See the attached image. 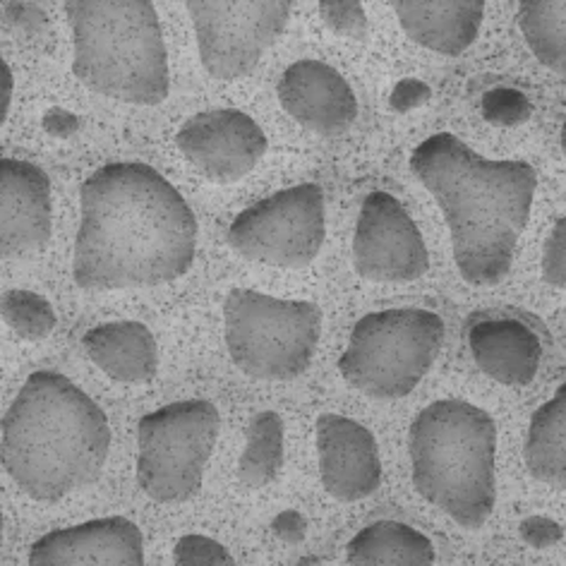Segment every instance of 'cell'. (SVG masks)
I'll use <instances>...</instances> for the list:
<instances>
[{
    "mask_svg": "<svg viewBox=\"0 0 566 566\" xmlns=\"http://www.w3.org/2000/svg\"><path fill=\"white\" fill-rule=\"evenodd\" d=\"M73 279L84 291L154 289L188 274L197 219L157 168L106 164L82 182Z\"/></svg>",
    "mask_w": 566,
    "mask_h": 566,
    "instance_id": "cell-1",
    "label": "cell"
},
{
    "mask_svg": "<svg viewBox=\"0 0 566 566\" xmlns=\"http://www.w3.org/2000/svg\"><path fill=\"white\" fill-rule=\"evenodd\" d=\"M410 168L442 209L459 274L473 286L500 283L531 217L535 168L480 157L449 133L420 142Z\"/></svg>",
    "mask_w": 566,
    "mask_h": 566,
    "instance_id": "cell-2",
    "label": "cell"
},
{
    "mask_svg": "<svg viewBox=\"0 0 566 566\" xmlns=\"http://www.w3.org/2000/svg\"><path fill=\"white\" fill-rule=\"evenodd\" d=\"M111 451V424L94 399L61 373L27 377L0 422V463L36 502L94 485Z\"/></svg>",
    "mask_w": 566,
    "mask_h": 566,
    "instance_id": "cell-3",
    "label": "cell"
},
{
    "mask_svg": "<svg viewBox=\"0 0 566 566\" xmlns=\"http://www.w3.org/2000/svg\"><path fill=\"white\" fill-rule=\"evenodd\" d=\"M413 485L457 521L480 528L497 500V424L480 406L440 399L422 408L408 432Z\"/></svg>",
    "mask_w": 566,
    "mask_h": 566,
    "instance_id": "cell-4",
    "label": "cell"
},
{
    "mask_svg": "<svg viewBox=\"0 0 566 566\" xmlns=\"http://www.w3.org/2000/svg\"><path fill=\"white\" fill-rule=\"evenodd\" d=\"M73 32V73L84 87L135 106H159L171 90L154 0H63Z\"/></svg>",
    "mask_w": 566,
    "mask_h": 566,
    "instance_id": "cell-5",
    "label": "cell"
},
{
    "mask_svg": "<svg viewBox=\"0 0 566 566\" xmlns=\"http://www.w3.org/2000/svg\"><path fill=\"white\" fill-rule=\"evenodd\" d=\"M444 334L442 317L430 310H379L356 322L338 370L370 399H403L440 358Z\"/></svg>",
    "mask_w": 566,
    "mask_h": 566,
    "instance_id": "cell-6",
    "label": "cell"
},
{
    "mask_svg": "<svg viewBox=\"0 0 566 566\" xmlns=\"http://www.w3.org/2000/svg\"><path fill=\"white\" fill-rule=\"evenodd\" d=\"M226 348L252 379L289 381L313 363L322 336V310L310 301H283L233 289L223 303Z\"/></svg>",
    "mask_w": 566,
    "mask_h": 566,
    "instance_id": "cell-7",
    "label": "cell"
},
{
    "mask_svg": "<svg viewBox=\"0 0 566 566\" xmlns=\"http://www.w3.org/2000/svg\"><path fill=\"white\" fill-rule=\"evenodd\" d=\"M221 418L207 399H186L151 410L137 422V483L154 502L178 504L202 488L217 447Z\"/></svg>",
    "mask_w": 566,
    "mask_h": 566,
    "instance_id": "cell-8",
    "label": "cell"
},
{
    "mask_svg": "<svg viewBox=\"0 0 566 566\" xmlns=\"http://www.w3.org/2000/svg\"><path fill=\"white\" fill-rule=\"evenodd\" d=\"M327 238L324 192L303 182L248 207L229 229L231 248L250 262L279 269H305Z\"/></svg>",
    "mask_w": 566,
    "mask_h": 566,
    "instance_id": "cell-9",
    "label": "cell"
},
{
    "mask_svg": "<svg viewBox=\"0 0 566 566\" xmlns=\"http://www.w3.org/2000/svg\"><path fill=\"white\" fill-rule=\"evenodd\" d=\"M186 8L207 73L240 80L254 73L286 30L293 0H186Z\"/></svg>",
    "mask_w": 566,
    "mask_h": 566,
    "instance_id": "cell-10",
    "label": "cell"
},
{
    "mask_svg": "<svg viewBox=\"0 0 566 566\" xmlns=\"http://www.w3.org/2000/svg\"><path fill=\"white\" fill-rule=\"evenodd\" d=\"M353 264L363 279L375 283H406L428 274V245L394 195L365 197L353 235Z\"/></svg>",
    "mask_w": 566,
    "mask_h": 566,
    "instance_id": "cell-11",
    "label": "cell"
},
{
    "mask_svg": "<svg viewBox=\"0 0 566 566\" xmlns=\"http://www.w3.org/2000/svg\"><path fill=\"white\" fill-rule=\"evenodd\" d=\"M176 145L197 171L214 182L245 178L266 154L262 127L235 108L197 113L180 125Z\"/></svg>",
    "mask_w": 566,
    "mask_h": 566,
    "instance_id": "cell-12",
    "label": "cell"
},
{
    "mask_svg": "<svg viewBox=\"0 0 566 566\" xmlns=\"http://www.w3.org/2000/svg\"><path fill=\"white\" fill-rule=\"evenodd\" d=\"M51 229V180L44 168L0 159V260H15L44 248Z\"/></svg>",
    "mask_w": 566,
    "mask_h": 566,
    "instance_id": "cell-13",
    "label": "cell"
},
{
    "mask_svg": "<svg viewBox=\"0 0 566 566\" xmlns=\"http://www.w3.org/2000/svg\"><path fill=\"white\" fill-rule=\"evenodd\" d=\"M322 485L338 502H360L381 485V459L375 434L346 416L317 420Z\"/></svg>",
    "mask_w": 566,
    "mask_h": 566,
    "instance_id": "cell-14",
    "label": "cell"
},
{
    "mask_svg": "<svg viewBox=\"0 0 566 566\" xmlns=\"http://www.w3.org/2000/svg\"><path fill=\"white\" fill-rule=\"evenodd\" d=\"M30 566H145V543L130 518H94L41 535Z\"/></svg>",
    "mask_w": 566,
    "mask_h": 566,
    "instance_id": "cell-15",
    "label": "cell"
},
{
    "mask_svg": "<svg viewBox=\"0 0 566 566\" xmlns=\"http://www.w3.org/2000/svg\"><path fill=\"white\" fill-rule=\"evenodd\" d=\"M279 102L305 130L334 137L358 118V98L342 73L322 61L293 63L279 82Z\"/></svg>",
    "mask_w": 566,
    "mask_h": 566,
    "instance_id": "cell-16",
    "label": "cell"
},
{
    "mask_svg": "<svg viewBox=\"0 0 566 566\" xmlns=\"http://www.w3.org/2000/svg\"><path fill=\"white\" fill-rule=\"evenodd\" d=\"M391 8L410 41L442 55L471 49L485 20V0H391Z\"/></svg>",
    "mask_w": 566,
    "mask_h": 566,
    "instance_id": "cell-17",
    "label": "cell"
},
{
    "mask_svg": "<svg viewBox=\"0 0 566 566\" xmlns=\"http://www.w3.org/2000/svg\"><path fill=\"white\" fill-rule=\"evenodd\" d=\"M469 346L480 370L500 385L526 387L541 370V338L518 319L475 322L469 329Z\"/></svg>",
    "mask_w": 566,
    "mask_h": 566,
    "instance_id": "cell-18",
    "label": "cell"
},
{
    "mask_svg": "<svg viewBox=\"0 0 566 566\" xmlns=\"http://www.w3.org/2000/svg\"><path fill=\"white\" fill-rule=\"evenodd\" d=\"M82 346L98 370L123 385H149L159 370V344L142 322H108L90 329Z\"/></svg>",
    "mask_w": 566,
    "mask_h": 566,
    "instance_id": "cell-19",
    "label": "cell"
},
{
    "mask_svg": "<svg viewBox=\"0 0 566 566\" xmlns=\"http://www.w3.org/2000/svg\"><path fill=\"white\" fill-rule=\"evenodd\" d=\"M350 566H434V545L428 535L401 521H377L348 543Z\"/></svg>",
    "mask_w": 566,
    "mask_h": 566,
    "instance_id": "cell-20",
    "label": "cell"
},
{
    "mask_svg": "<svg viewBox=\"0 0 566 566\" xmlns=\"http://www.w3.org/2000/svg\"><path fill=\"white\" fill-rule=\"evenodd\" d=\"M523 457L535 480L566 485V385L533 413Z\"/></svg>",
    "mask_w": 566,
    "mask_h": 566,
    "instance_id": "cell-21",
    "label": "cell"
},
{
    "mask_svg": "<svg viewBox=\"0 0 566 566\" xmlns=\"http://www.w3.org/2000/svg\"><path fill=\"white\" fill-rule=\"evenodd\" d=\"M518 24L528 49L545 67L566 70V0H521Z\"/></svg>",
    "mask_w": 566,
    "mask_h": 566,
    "instance_id": "cell-22",
    "label": "cell"
},
{
    "mask_svg": "<svg viewBox=\"0 0 566 566\" xmlns=\"http://www.w3.org/2000/svg\"><path fill=\"white\" fill-rule=\"evenodd\" d=\"M283 465V420L274 410H262L252 418L248 444L238 461V475L248 488H264Z\"/></svg>",
    "mask_w": 566,
    "mask_h": 566,
    "instance_id": "cell-23",
    "label": "cell"
},
{
    "mask_svg": "<svg viewBox=\"0 0 566 566\" xmlns=\"http://www.w3.org/2000/svg\"><path fill=\"white\" fill-rule=\"evenodd\" d=\"M0 317L24 342H41L55 329L53 305L34 291L12 289L0 298Z\"/></svg>",
    "mask_w": 566,
    "mask_h": 566,
    "instance_id": "cell-24",
    "label": "cell"
},
{
    "mask_svg": "<svg viewBox=\"0 0 566 566\" xmlns=\"http://www.w3.org/2000/svg\"><path fill=\"white\" fill-rule=\"evenodd\" d=\"M533 106L526 98V94H521L516 90H490L483 96V116L500 127H516L521 123H526L531 118Z\"/></svg>",
    "mask_w": 566,
    "mask_h": 566,
    "instance_id": "cell-25",
    "label": "cell"
},
{
    "mask_svg": "<svg viewBox=\"0 0 566 566\" xmlns=\"http://www.w3.org/2000/svg\"><path fill=\"white\" fill-rule=\"evenodd\" d=\"M319 12L324 24L338 36L365 39L370 30L360 0H319Z\"/></svg>",
    "mask_w": 566,
    "mask_h": 566,
    "instance_id": "cell-26",
    "label": "cell"
},
{
    "mask_svg": "<svg viewBox=\"0 0 566 566\" xmlns=\"http://www.w3.org/2000/svg\"><path fill=\"white\" fill-rule=\"evenodd\" d=\"M176 566H235V562L221 543L200 533H188L176 543Z\"/></svg>",
    "mask_w": 566,
    "mask_h": 566,
    "instance_id": "cell-27",
    "label": "cell"
},
{
    "mask_svg": "<svg viewBox=\"0 0 566 566\" xmlns=\"http://www.w3.org/2000/svg\"><path fill=\"white\" fill-rule=\"evenodd\" d=\"M543 279L555 289L564 291L566 286V219L564 217L555 223V229H552L545 243Z\"/></svg>",
    "mask_w": 566,
    "mask_h": 566,
    "instance_id": "cell-28",
    "label": "cell"
},
{
    "mask_svg": "<svg viewBox=\"0 0 566 566\" xmlns=\"http://www.w3.org/2000/svg\"><path fill=\"white\" fill-rule=\"evenodd\" d=\"M518 533H521V541L528 543L535 549H545V547L557 545L564 537L559 523L549 516H528L518 526Z\"/></svg>",
    "mask_w": 566,
    "mask_h": 566,
    "instance_id": "cell-29",
    "label": "cell"
},
{
    "mask_svg": "<svg viewBox=\"0 0 566 566\" xmlns=\"http://www.w3.org/2000/svg\"><path fill=\"white\" fill-rule=\"evenodd\" d=\"M428 102H430V87L424 82L416 80V77L401 80L399 84H396L391 96H389L391 108L399 111V113L416 111V108L424 106Z\"/></svg>",
    "mask_w": 566,
    "mask_h": 566,
    "instance_id": "cell-30",
    "label": "cell"
},
{
    "mask_svg": "<svg viewBox=\"0 0 566 566\" xmlns=\"http://www.w3.org/2000/svg\"><path fill=\"white\" fill-rule=\"evenodd\" d=\"M274 533L286 543H301L305 533H307V521L298 512H281L274 523H272Z\"/></svg>",
    "mask_w": 566,
    "mask_h": 566,
    "instance_id": "cell-31",
    "label": "cell"
},
{
    "mask_svg": "<svg viewBox=\"0 0 566 566\" xmlns=\"http://www.w3.org/2000/svg\"><path fill=\"white\" fill-rule=\"evenodd\" d=\"M80 127V118L65 108H51L44 116V130L53 137H70Z\"/></svg>",
    "mask_w": 566,
    "mask_h": 566,
    "instance_id": "cell-32",
    "label": "cell"
},
{
    "mask_svg": "<svg viewBox=\"0 0 566 566\" xmlns=\"http://www.w3.org/2000/svg\"><path fill=\"white\" fill-rule=\"evenodd\" d=\"M12 90H15V80H12L10 65L6 63L3 55H0V125H3L8 118V111L12 104Z\"/></svg>",
    "mask_w": 566,
    "mask_h": 566,
    "instance_id": "cell-33",
    "label": "cell"
},
{
    "mask_svg": "<svg viewBox=\"0 0 566 566\" xmlns=\"http://www.w3.org/2000/svg\"><path fill=\"white\" fill-rule=\"evenodd\" d=\"M3 531H6V518H3V512H0V541H3Z\"/></svg>",
    "mask_w": 566,
    "mask_h": 566,
    "instance_id": "cell-34",
    "label": "cell"
}]
</instances>
